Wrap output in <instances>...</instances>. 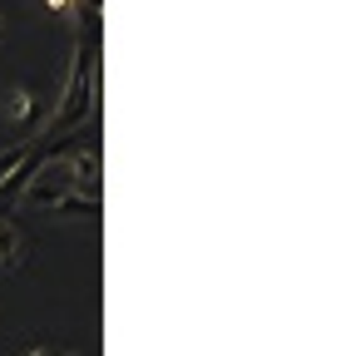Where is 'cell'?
I'll list each match as a JSON object with an SVG mask.
<instances>
[{"mask_svg":"<svg viewBox=\"0 0 346 356\" xmlns=\"http://www.w3.org/2000/svg\"><path fill=\"white\" fill-rule=\"evenodd\" d=\"M90 114H94V60H90V50H79V44H74L69 84H65L60 109H55V119H50V139H65V134H74Z\"/></svg>","mask_w":346,"mask_h":356,"instance_id":"cell-1","label":"cell"},{"mask_svg":"<svg viewBox=\"0 0 346 356\" xmlns=\"http://www.w3.org/2000/svg\"><path fill=\"white\" fill-rule=\"evenodd\" d=\"M0 267H6V273H20V267H25V248H20V233L10 228L6 218H0Z\"/></svg>","mask_w":346,"mask_h":356,"instance_id":"cell-2","label":"cell"},{"mask_svg":"<svg viewBox=\"0 0 346 356\" xmlns=\"http://www.w3.org/2000/svg\"><path fill=\"white\" fill-rule=\"evenodd\" d=\"M6 114L10 119H35V95H30V89H10V99H6Z\"/></svg>","mask_w":346,"mask_h":356,"instance_id":"cell-3","label":"cell"},{"mask_svg":"<svg viewBox=\"0 0 346 356\" xmlns=\"http://www.w3.org/2000/svg\"><path fill=\"white\" fill-rule=\"evenodd\" d=\"M25 154H30V144H15V149H6V154H0V178H6V173H10V168H15Z\"/></svg>","mask_w":346,"mask_h":356,"instance_id":"cell-4","label":"cell"},{"mask_svg":"<svg viewBox=\"0 0 346 356\" xmlns=\"http://www.w3.org/2000/svg\"><path fill=\"white\" fill-rule=\"evenodd\" d=\"M69 6H74V0H50V10H60V15H65Z\"/></svg>","mask_w":346,"mask_h":356,"instance_id":"cell-5","label":"cell"}]
</instances>
